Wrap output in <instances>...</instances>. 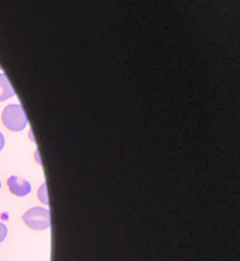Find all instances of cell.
I'll return each instance as SVG.
<instances>
[{
	"mask_svg": "<svg viewBox=\"0 0 240 261\" xmlns=\"http://www.w3.org/2000/svg\"><path fill=\"white\" fill-rule=\"evenodd\" d=\"M2 122L12 132H20L28 125V118L24 109L18 103L8 105L2 113Z\"/></svg>",
	"mask_w": 240,
	"mask_h": 261,
	"instance_id": "cell-1",
	"label": "cell"
},
{
	"mask_svg": "<svg viewBox=\"0 0 240 261\" xmlns=\"http://www.w3.org/2000/svg\"><path fill=\"white\" fill-rule=\"evenodd\" d=\"M22 221L32 230L42 231V230L50 227L51 225L50 211L46 208H41V206H36V208L29 209L22 216Z\"/></svg>",
	"mask_w": 240,
	"mask_h": 261,
	"instance_id": "cell-2",
	"label": "cell"
},
{
	"mask_svg": "<svg viewBox=\"0 0 240 261\" xmlns=\"http://www.w3.org/2000/svg\"><path fill=\"white\" fill-rule=\"evenodd\" d=\"M7 186H8L11 193L18 197H24V196L29 195L30 191H32V186H30L29 181L24 178H20V176H9L8 180H7Z\"/></svg>",
	"mask_w": 240,
	"mask_h": 261,
	"instance_id": "cell-3",
	"label": "cell"
},
{
	"mask_svg": "<svg viewBox=\"0 0 240 261\" xmlns=\"http://www.w3.org/2000/svg\"><path fill=\"white\" fill-rule=\"evenodd\" d=\"M15 95V90H13L12 85L7 79L4 73H0V102L7 101L9 98H12Z\"/></svg>",
	"mask_w": 240,
	"mask_h": 261,
	"instance_id": "cell-4",
	"label": "cell"
},
{
	"mask_svg": "<svg viewBox=\"0 0 240 261\" xmlns=\"http://www.w3.org/2000/svg\"><path fill=\"white\" fill-rule=\"evenodd\" d=\"M38 199L39 201L42 202V204H45V205H48V196H47V188H46V184L43 183L39 187L38 190Z\"/></svg>",
	"mask_w": 240,
	"mask_h": 261,
	"instance_id": "cell-5",
	"label": "cell"
},
{
	"mask_svg": "<svg viewBox=\"0 0 240 261\" xmlns=\"http://www.w3.org/2000/svg\"><path fill=\"white\" fill-rule=\"evenodd\" d=\"M7 234H8V228H7V226L0 221V243L6 239Z\"/></svg>",
	"mask_w": 240,
	"mask_h": 261,
	"instance_id": "cell-6",
	"label": "cell"
},
{
	"mask_svg": "<svg viewBox=\"0 0 240 261\" xmlns=\"http://www.w3.org/2000/svg\"><path fill=\"white\" fill-rule=\"evenodd\" d=\"M4 145H6V139H4V135L0 132V151L4 148Z\"/></svg>",
	"mask_w": 240,
	"mask_h": 261,
	"instance_id": "cell-7",
	"label": "cell"
},
{
	"mask_svg": "<svg viewBox=\"0 0 240 261\" xmlns=\"http://www.w3.org/2000/svg\"><path fill=\"white\" fill-rule=\"evenodd\" d=\"M0 188H2V181H0Z\"/></svg>",
	"mask_w": 240,
	"mask_h": 261,
	"instance_id": "cell-8",
	"label": "cell"
}]
</instances>
